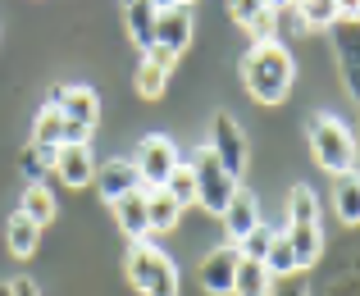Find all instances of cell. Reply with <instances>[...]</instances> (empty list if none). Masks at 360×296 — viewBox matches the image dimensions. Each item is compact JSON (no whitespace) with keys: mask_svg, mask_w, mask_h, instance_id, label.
Segmentation results:
<instances>
[{"mask_svg":"<svg viewBox=\"0 0 360 296\" xmlns=\"http://www.w3.org/2000/svg\"><path fill=\"white\" fill-rule=\"evenodd\" d=\"M292 55L283 51L278 41H255L251 51H246V60H242V82H246V91H251L260 105H278V101H288V91H292Z\"/></svg>","mask_w":360,"mask_h":296,"instance_id":"cell-1","label":"cell"},{"mask_svg":"<svg viewBox=\"0 0 360 296\" xmlns=\"http://www.w3.org/2000/svg\"><path fill=\"white\" fill-rule=\"evenodd\" d=\"M128 283L141 296H178V269L165 251H155L150 242H132L128 251Z\"/></svg>","mask_w":360,"mask_h":296,"instance_id":"cell-2","label":"cell"},{"mask_svg":"<svg viewBox=\"0 0 360 296\" xmlns=\"http://www.w3.org/2000/svg\"><path fill=\"white\" fill-rule=\"evenodd\" d=\"M310 150H315L319 169H328V174H347V169H356V137L347 123H338L333 114H319V119H310Z\"/></svg>","mask_w":360,"mask_h":296,"instance_id":"cell-3","label":"cell"},{"mask_svg":"<svg viewBox=\"0 0 360 296\" xmlns=\"http://www.w3.org/2000/svg\"><path fill=\"white\" fill-rule=\"evenodd\" d=\"M178 165H192L196 178V205L210 210V214H224V205L238 192V178L224 174V165L210 155V150H192V155H178Z\"/></svg>","mask_w":360,"mask_h":296,"instance_id":"cell-4","label":"cell"},{"mask_svg":"<svg viewBox=\"0 0 360 296\" xmlns=\"http://www.w3.org/2000/svg\"><path fill=\"white\" fill-rule=\"evenodd\" d=\"M192 5H165L155 9V32H150V51L160 64H169L174 69V60L192 46Z\"/></svg>","mask_w":360,"mask_h":296,"instance_id":"cell-5","label":"cell"},{"mask_svg":"<svg viewBox=\"0 0 360 296\" xmlns=\"http://www.w3.org/2000/svg\"><path fill=\"white\" fill-rule=\"evenodd\" d=\"M178 155H183V150H178L169 137H146V141H141V146H137V160H132L141 187H165V178L178 169Z\"/></svg>","mask_w":360,"mask_h":296,"instance_id":"cell-6","label":"cell"},{"mask_svg":"<svg viewBox=\"0 0 360 296\" xmlns=\"http://www.w3.org/2000/svg\"><path fill=\"white\" fill-rule=\"evenodd\" d=\"M205 150H210V155L224 165V174L242 178V169H246V137H242V128H238V119H233V114H214L210 146H205Z\"/></svg>","mask_w":360,"mask_h":296,"instance_id":"cell-7","label":"cell"},{"mask_svg":"<svg viewBox=\"0 0 360 296\" xmlns=\"http://www.w3.org/2000/svg\"><path fill=\"white\" fill-rule=\"evenodd\" d=\"M238 260H242V251L233 242H224L219 251H210L201 260V274H196V283H201L210 296H229L233 292V274H238Z\"/></svg>","mask_w":360,"mask_h":296,"instance_id":"cell-8","label":"cell"},{"mask_svg":"<svg viewBox=\"0 0 360 296\" xmlns=\"http://www.w3.org/2000/svg\"><path fill=\"white\" fill-rule=\"evenodd\" d=\"M51 110H60L69 123H82V128H96V119H101L96 91L82 87V82H73V87H55L51 91Z\"/></svg>","mask_w":360,"mask_h":296,"instance_id":"cell-9","label":"cell"},{"mask_svg":"<svg viewBox=\"0 0 360 296\" xmlns=\"http://www.w3.org/2000/svg\"><path fill=\"white\" fill-rule=\"evenodd\" d=\"M51 169L60 174V183H69V187H87L91 178H96V165H91L87 146H55Z\"/></svg>","mask_w":360,"mask_h":296,"instance_id":"cell-10","label":"cell"},{"mask_svg":"<svg viewBox=\"0 0 360 296\" xmlns=\"http://www.w3.org/2000/svg\"><path fill=\"white\" fill-rule=\"evenodd\" d=\"M96 187H101V196L115 205L119 196L137 192L141 178H137V169H132V160H110V165H101V169H96Z\"/></svg>","mask_w":360,"mask_h":296,"instance_id":"cell-11","label":"cell"},{"mask_svg":"<svg viewBox=\"0 0 360 296\" xmlns=\"http://www.w3.org/2000/svg\"><path fill=\"white\" fill-rule=\"evenodd\" d=\"M115 224L132 237V242H146V237H150V224H146V192H141V187L115 200Z\"/></svg>","mask_w":360,"mask_h":296,"instance_id":"cell-12","label":"cell"},{"mask_svg":"<svg viewBox=\"0 0 360 296\" xmlns=\"http://www.w3.org/2000/svg\"><path fill=\"white\" fill-rule=\"evenodd\" d=\"M219 219H224V237H229V242L238 246L242 237L251 233L255 224H260V210H255V200H251V196L233 192V200H229V205H224V214H219Z\"/></svg>","mask_w":360,"mask_h":296,"instance_id":"cell-13","label":"cell"},{"mask_svg":"<svg viewBox=\"0 0 360 296\" xmlns=\"http://www.w3.org/2000/svg\"><path fill=\"white\" fill-rule=\"evenodd\" d=\"M274 288H278V278L264 269V260H238L229 296H274Z\"/></svg>","mask_w":360,"mask_h":296,"instance_id":"cell-14","label":"cell"},{"mask_svg":"<svg viewBox=\"0 0 360 296\" xmlns=\"http://www.w3.org/2000/svg\"><path fill=\"white\" fill-rule=\"evenodd\" d=\"M146 192V224L150 233H174L178 219H183V205L165 192V187H141Z\"/></svg>","mask_w":360,"mask_h":296,"instance_id":"cell-15","label":"cell"},{"mask_svg":"<svg viewBox=\"0 0 360 296\" xmlns=\"http://www.w3.org/2000/svg\"><path fill=\"white\" fill-rule=\"evenodd\" d=\"M5 242H9V255L27 260V255L37 251V242H41V224H32L23 210H14V214H9V224H5Z\"/></svg>","mask_w":360,"mask_h":296,"instance_id":"cell-16","label":"cell"},{"mask_svg":"<svg viewBox=\"0 0 360 296\" xmlns=\"http://www.w3.org/2000/svg\"><path fill=\"white\" fill-rule=\"evenodd\" d=\"M333 41H338V55H342V78H347V91H360V51H356V23H333Z\"/></svg>","mask_w":360,"mask_h":296,"instance_id":"cell-17","label":"cell"},{"mask_svg":"<svg viewBox=\"0 0 360 296\" xmlns=\"http://www.w3.org/2000/svg\"><path fill=\"white\" fill-rule=\"evenodd\" d=\"M288 246H292V255H297V264L306 269V264H315L319 260V251H324V237H319V224H288Z\"/></svg>","mask_w":360,"mask_h":296,"instance_id":"cell-18","label":"cell"},{"mask_svg":"<svg viewBox=\"0 0 360 296\" xmlns=\"http://www.w3.org/2000/svg\"><path fill=\"white\" fill-rule=\"evenodd\" d=\"M333 210H338L342 224H356L360 219V178H356V169L333 174Z\"/></svg>","mask_w":360,"mask_h":296,"instance_id":"cell-19","label":"cell"},{"mask_svg":"<svg viewBox=\"0 0 360 296\" xmlns=\"http://www.w3.org/2000/svg\"><path fill=\"white\" fill-rule=\"evenodd\" d=\"M123 18H128L132 41L141 46V55H146L150 51V32H155V5H150V0H128V5H123Z\"/></svg>","mask_w":360,"mask_h":296,"instance_id":"cell-20","label":"cell"},{"mask_svg":"<svg viewBox=\"0 0 360 296\" xmlns=\"http://www.w3.org/2000/svg\"><path fill=\"white\" fill-rule=\"evenodd\" d=\"M292 9H297L301 27H310V32H328L338 23V0H292Z\"/></svg>","mask_w":360,"mask_h":296,"instance_id":"cell-21","label":"cell"},{"mask_svg":"<svg viewBox=\"0 0 360 296\" xmlns=\"http://www.w3.org/2000/svg\"><path fill=\"white\" fill-rule=\"evenodd\" d=\"M32 146H46V150L64 146V114L60 110H51V105H46V110L37 114V123H32Z\"/></svg>","mask_w":360,"mask_h":296,"instance_id":"cell-22","label":"cell"},{"mask_svg":"<svg viewBox=\"0 0 360 296\" xmlns=\"http://www.w3.org/2000/svg\"><path fill=\"white\" fill-rule=\"evenodd\" d=\"M264 269L274 274V278H292V274H301V264H297V255H292V246H288V237H274L269 242V251H264Z\"/></svg>","mask_w":360,"mask_h":296,"instance_id":"cell-23","label":"cell"},{"mask_svg":"<svg viewBox=\"0 0 360 296\" xmlns=\"http://www.w3.org/2000/svg\"><path fill=\"white\" fill-rule=\"evenodd\" d=\"M18 210H23L32 224H41V228H46V224L55 219V196L46 192V183H32V187L23 192V205H18Z\"/></svg>","mask_w":360,"mask_h":296,"instance_id":"cell-24","label":"cell"},{"mask_svg":"<svg viewBox=\"0 0 360 296\" xmlns=\"http://www.w3.org/2000/svg\"><path fill=\"white\" fill-rule=\"evenodd\" d=\"M165 82H169V64H160L155 55H141V64H137V91H141V96H160Z\"/></svg>","mask_w":360,"mask_h":296,"instance_id":"cell-25","label":"cell"},{"mask_svg":"<svg viewBox=\"0 0 360 296\" xmlns=\"http://www.w3.org/2000/svg\"><path fill=\"white\" fill-rule=\"evenodd\" d=\"M288 224H319V200L306 183L292 187V196H288Z\"/></svg>","mask_w":360,"mask_h":296,"instance_id":"cell-26","label":"cell"},{"mask_svg":"<svg viewBox=\"0 0 360 296\" xmlns=\"http://www.w3.org/2000/svg\"><path fill=\"white\" fill-rule=\"evenodd\" d=\"M165 192L174 196L183 210H187V205H196V178H192V165H178L174 174L165 178Z\"/></svg>","mask_w":360,"mask_h":296,"instance_id":"cell-27","label":"cell"},{"mask_svg":"<svg viewBox=\"0 0 360 296\" xmlns=\"http://www.w3.org/2000/svg\"><path fill=\"white\" fill-rule=\"evenodd\" d=\"M51 160H55V150H46V146H27V150H23V160H18V169L27 174V183H46V174H51Z\"/></svg>","mask_w":360,"mask_h":296,"instance_id":"cell-28","label":"cell"},{"mask_svg":"<svg viewBox=\"0 0 360 296\" xmlns=\"http://www.w3.org/2000/svg\"><path fill=\"white\" fill-rule=\"evenodd\" d=\"M274 237H278V233H274V228H269V224H255V228H251V233H246V237H242V242H238V251H242V260H264V251H269V242H274Z\"/></svg>","mask_w":360,"mask_h":296,"instance_id":"cell-29","label":"cell"},{"mask_svg":"<svg viewBox=\"0 0 360 296\" xmlns=\"http://www.w3.org/2000/svg\"><path fill=\"white\" fill-rule=\"evenodd\" d=\"M274 27H278V9H269V5H264L260 14H255L251 23H246V32H251L255 41H274Z\"/></svg>","mask_w":360,"mask_h":296,"instance_id":"cell-30","label":"cell"},{"mask_svg":"<svg viewBox=\"0 0 360 296\" xmlns=\"http://www.w3.org/2000/svg\"><path fill=\"white\" fill-rule=\"evenodd\" d=\"M260 9H264V0H229V14H233V23H251V18L255 14H260Z\"/></svg>","mask_w":360,"mask_h":296,"instance_id":"cell-31","label":"cell"},{"mask_svg":"<svg viewBox=\"0 0 360 296\" xmlns=\"http://www.w3.org/2000/svg\"><path fill=\"white\" fill-rule=\"evenodd\" d=\"M274 296H306V283L292 274V278H283V288H274Z\"/></svg>","mask_w":360,"mask_h":296,"instance_id":"cell-32","label":"cell"},{"mask_svg":"<svg viewBox=\"0 0 360 296\" xmlns=\"http://www.w3.org/2000/svg\"><path fill=\"white\" fill-rule=\"evenodd\" d=\"M360 14V0H338V23H356Z\"/></svg>","mask_w":360,"mask_h":296,"instance_id":"cell-33","label":"cell"},{"mask_svg":"<svg viewBox=\"0 0 360 296\" xmlns=\"http://www.w3.org/2000/svg\"><path fill=\"white\" fill-rule=\"evenodd\" d=\"M9 288H14V296H41L32 278H18V283H9Z\"/></svg>","mask_w":360,"mask_h":296,"instance_id":"cell-34","label":"cell"},{"mask_svg":"<svg viewBox=\"0 0 360 296\" xmlns=\"http://www.w3.org/2000/svg\"><path fill=\"white\" fill-rule=\"evenodd\" d=\"M269 9H292V0H264Z\"/></svg>","mask_w":360,"mask_h":296,"instance_id":"cell-35","label":"cell"},{"mask_svg":"<svg viewBox=\"0 0 360 296\" xmlns=\"http://www.w3.org/2000/svg\"><path fill=\"white\" fill-rule=\"evenodd\" d=\"M0 296H14V288H9V283H0Z\"/></svg>","mask_w":360,"mask_h":296,"instance_id":"cell-36","label":"cell"},{"mask_svg":"<svg viewBox=\"0 0 360 296\" xmlns=\"http://www.w3.org/2000/svg\"><path fill=\"white\" fill-rule=\"evenodd\" d=\"M150 5H155V9H165V5H174V0H150Z\"/></svg>","mask_w":360,"mask_h":296,"instance_id":"cell-37","label":"cell"},{"mask_svg":"<svg viewBox=\"0 0 360 296\" xmlns=\"http://www.w3.org/2000/svg\"><path fill=\"white\" fill-rule=\"evenodd\" d=\"M174 5H192V0H174Z\"/></svg>","mask_w":360,"mask_h":296,"instance_id":"cell-38","label":"cell"},{"mask_svg":"<svg viewBox=\"0 0 360 296\" xmlns=\"http://www.w3.org/2000/svg\"><path fill=\"white\" fill-rule=\"evenodd\" d=\"M123 5H128V0H123Z\"/></svg>","mask_w":360,"mask_h":296,"instance_id":"cell-39","label":"cell"}]
</instances>
